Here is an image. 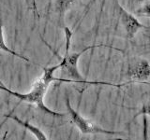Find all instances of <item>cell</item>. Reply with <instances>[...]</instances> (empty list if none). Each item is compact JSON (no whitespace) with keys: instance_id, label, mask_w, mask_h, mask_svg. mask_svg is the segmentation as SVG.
<instances>
[{"instance_id":"cell-2","label":"cell","mask_w":150,"mask_h":140,"mask_svg":"<svg viewBox=\"0 0 150 140\" xmlns=\"http://www.w3.org/2000/svg\"><path fill=\"white\" fill-rule=\"evenodd\" d=\"M65 36H66V49H65V53L64 56H58L61 62L58 64L59 68L61 70L62 75L66 77V79H68L69 83H82V84H92V85H109V86H115V87H122L128 84V82L123 83V84H115V83H110V82H100V81H87L83 78V77L80 73L78 69V62L80 57L86 52V51L96 49V48H100V47H105V48L112 49L115 50L122 51V50L115 48L112 46L109 45H104V44H98V45H90L88 47H86L80 51H69V47H70V40H71L72 33L69 30V28L65 26Z\"/></svg>"},{"instance_id":"cell-9","label":"cell","mask_w":150,"mask_h":140,"mask_svg":"<svg viewBox=\"0 0 150 140\" xmlns=\"http://www.w3.org/2000/svg\"><path fill=\"white\" fill-rule=\"evenodd\" d=\"M144 140H148L147 139V117L145 114H144ZM130 140V139H127Z\"/></svg>"},{"instance_id":"cell-1","label":"cell","mask_w":150,"mask_h":140,"mask_svg":"<svg viewBox=\"0 0 150 140\" xmlns=\"http://www.w3.org/2000/svg\"><path fill=\"white\" fill-rule=\"evenodd\" d=\"M58 69H59V64L54 65V66H49V67H43V74L41 75L40 78H39L34 83H33L30 91L26 93H21L18 92H14L11 90V89H8L2 83L1 80H0V90L9 93L11 95L17 98V99L20 100V103L25 102V103H28V104L34 105L38 109L40 110L42 113H44V114L54 116V117H65L66 116L65 113L50 109L44 103V96L52 82L60 81V82L69 83L68 79L54 77V74L56 70H58ZM20 103H19V104H20Z\"/></svg>"},{"instance_id":"cell-7","label":"cell","mask_w":150,"mask_h":140,"mask_svg":"<svg viewBox=\"0 0 150 140\" xmlns=\"http://www.w3.org/2000/svg\"><path fill=\"white\" fill-rule=\"evenodd\" d=\"M74 2H75V0H54V2L53 11L56 15V17H57L58 22L64 27H65L64 25L65 15Z\"/></svg>"},{"instance_id":"cell-12","label":"cell","mask_w":150,"mask_h":140,"mask_svg":"<svg viewBox=\"0 0 150 140\" xmlns=\"http://www.w3.org/2000/svg\"><path fill=\"white\" fill-rule=\"evenodd\" d=\"M7 134H8V132L5 133V134L3 135V137H2V139H1V140H7Z\"/></svg>"},{"instance_id":"cell-8","label":"cell","mask_w":150,"mask_h":140,"mask_svg":"<svg viewBox=\"0 0 150 140\" xmlns=\"http://www.w3.org/2000/svg\"><path fill=\"white\" fill-rule=\"evenodd\" d=\"M0 51H4V52H7V53H9V54H11L13 56H15V57H18V58H20L23 61H25V62L27 63H29V64H34V63H32L31 61L26 58L25 56H23L20 53H18L16 52V51H14L12 50L11 49H9L8 47L6 45V43H5V41H4V36H3V22H2V19L1 17H0Z\"/></svg>"},{"instance_id":"cell-4","label":"cell","mask_w":150,"mask_h":140,"mask_svg":"<svg viewBox=\"0 0 150 140\" xmlns=\"http://www.w3.org/2000/svg\"><path fill=\"white\" fill-rule=\"evenodd\" d=\"M149 63L144 58H130L128 61L126 76L129 78V83L139 82L148 85L149 79Z\"/></svg>"},{"instance_id":"cell-15","label":"cell","mask_w":150,"mask_h":140,"mask_svg":"<svg viewBox=\"0 0 150 140\" xmlns=\"http://www.w3.org/2000/svg\"><path fill=\"white\" fill-rule=\"evenodd\" d=\"M5 121H6V120H4L2 121V123H1V124H0V129H1V127H2V126H3V124L5 123Z\"/></svg>"},{"instance_id":"cell-3","label":"cell","mask_w":150,"mask_h":140,"mask_svg":"<svg viewBox=\"0 0 150 140\" xmlns=\"http://www.w3.org/2000/svg\"><path fill=\"white\" fill-rule=\"evenodd\" d=\"M65 100H66L65 103H66V106H67V109H68V113L70 116L71 121L83 134H123L122 132H116V131L106 130L104 128L100 127V126L95 125L94 123H90V121L87 120L86 118H83V117L80 114L77 110H75L71 106V104H70V102H69V96H66Z\"/></svg>"},{"instance_id":"cell-14","label":"cell","mask_w":150,"mask_h":140,"mask_svg":"<svg viewBox=\"0 0 150 140\" xmlns=\"http://www.w3.org/2000/svg\"><path fill=\"white\" fill-rule=\"evenodd\" d=\"M104 140V139H102ZM105 140H127V139H122V138H112V139H105Z\"/></svg>"},{"instance_id":"cell-13","label":"cell","mask_w":150,"mask_h":140,"mask_svg":"<svg viewBox=\"0 0 150 140\" xmlns=\"http://www.w3.org/2000/svg\"><path fill=\"white\" fill-rule=\"evenodd\" d=\"M133 1H136V2H143V4H144V2H147L148 0H133Z\"/></svg>"},{"instance_id":"cell-6","label":"cell","mask_w":150,"mask_h":140,"mask_svg":"<svg viewBox=\"0 0 150 140\" xmlns=\"http://www.w3.org/2000/svg\"><path fill=\"white\" fill-rule=\"evenodd\" d=\"M5 118H6V119H11V120H12L14 121H16V123L18 124H20L22 127H23L25 129L29 131V132L36 137L37 140H49L48 138H47L46 134L43 132H42V131L39 127H37V126L33 125L32 123H29V121L23 120L21 119H19L17 116H14V115H11V114L6 115V116H5Z\"/></svg>"},{"instance_id":"cell-11","label":"cell","mask_w":150,"mask_h":140,"mask_svg":"<svg viewBox=\"0 0 150 140\" xmlns=\"http://www.w3.org/2000/svg\"><path fill=\"white\" fill-rule=\"evenodd\" d=\"M25 2H26V4H27V6L28 7H31V5H32V0H25ZM32 9H33V7H32Z\"/></svg>"},{"instance_id":"cell-5","label":"cell","mask_w":150,"mask_h":140,"mask_svg":"<svg viewBox=\"0 0 150 140\" xmlns=\"http://www.w3.org/2000/svg\"><path fill=\"white\" fill-rule=\"evenodd\" d=\"M115 9L119 22L125 30L126 36L129 39H132L141 29H148V26L140 22L132 13L126 10L117 1H115Z\"/></svg>"},{"instance_id":"cell-10","label":"cell","mask_w":150,"mask_h":140,"mask_svg":"<svg viewBox=\"0 0 150 140\" xmlns=\"http://www.w3.org/2000/svg\"><path fill=\"white\" fill-rule=\"evenodd\" d=\"M32 7H33V11H34L35 15L39 17V12H38V8H37V4H36V0H32Z\"/></svg>"}]
</instances>
